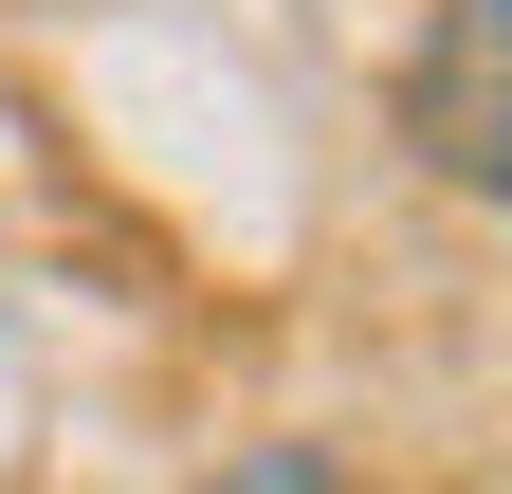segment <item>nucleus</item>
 <instances>
[{"instance_id": "f257e3e1", "label": "nucleus", "mask_w": 512, "mask_h": 494, "mask_svg": "<svg viewBox=\"0 0 512 494\" xmlns=\"http://www.w3.org/2000/svg\"><path fill=\"white\" fill-rule=\"evenodd\" d=\"M403 147L458 183V202L512 183V0H439V19H421V55H403Z\"/></svg>"}, {"instance_id": "f03ea898", "label": "nucleus", "mask_w": 512, "mask_h": 494, "mask_svg": "<svg viewBox=\"0 0 512 494\" xmlns=\"http://www.w3.org/2000/svg\"><path fill=\"white\" fill-rule=\"evenodd\" d=\"M202 494H348V458H330V440H256V458H220Z\"/></svg>"}]
</instances>
